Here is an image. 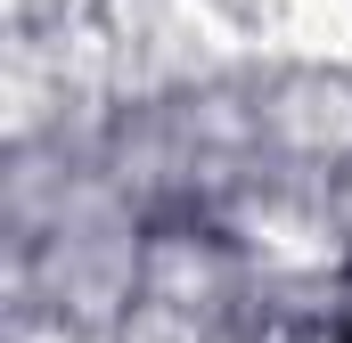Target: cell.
<instances>
[{"label": "cell", "instance_id": "cell-1", "mask_svg": "<svg viewBox=\"0 0 352 343\" xmlns=\"http://www.w3.org/2000/svg\"><path fill=\"white\" fill-rule=\"evenodd\" d=\"M344 343H352V335H344Z\"/></svg>", "mask_w": 352, "mask_h": 343}]
</instances>
